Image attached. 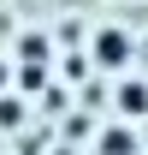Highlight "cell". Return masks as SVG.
I'll list each match as a JSON object with an SVG mask.
<instances>
[{
    "label": "cell",
    "instance_id": "6da1fadb",
    "mask_svg": "<svg viewBox=\"0 0 148 155\" xmlns=\"http://www.w3.org/2000/svg\"><path fill=\"white\" fill-rule=\"evenodd\" d=\"M130 60V42H125V30H95V66H125Z\"/></svg>",
    "mask_w": 148,
    "mask_h": 155
},
{
    "label": "cell",
    "instance_id": "7a4b0ae2",
    "mask_svg": "<svg viewBox=\"0 0 148 155\" xmlns=\"http://www.w3.org/2000/svg\"><path fill=\"white\" fill-rule=\"evenodd\" d=\"M101 149H107V155H130V149H136V137H130L125 125H113V131L101 137Z\"/></svg>",
    "mask_w": 148,
    "mask_h": 155
},
{
    "label": "cell",
    "instance_id": "3957f363",
    "mask_svg": "<svg viewBox=\"0 0 148 155\" xmlns=\"http://www.w3.org/2000/svg\"><path fill=\"white\" fill-rule=\"evenodd\" d=\"M119 107H125V114H142V107H148V90H142V84H125V90H119Z\"/></svg>",
    "mask_w": 148,
    "mask_h": 155
}]
</instances>
